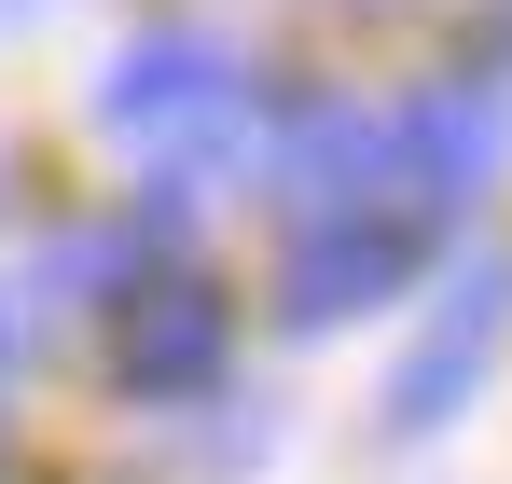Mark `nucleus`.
Returning <instances> with one entry per match:
<instances>
[{
	"instance_id": "obj_1",
	"label": "nucleus",
	"mask_w": 512,
	"mask_h": 484,
	"mask_svg": "<svg viewBox=\"0 0 512 484\" xmlns=\"http://www.w3.org/2000/svg\"><path fill=\"white\" fill-rule=\"evenodd\" d=\"M97 139L180 166V180H222V166L263 139V83L236 70V42H208V28H139V42L111 56V83H97Z\"/></svg>"
},
{
	"instance_id": "obj_2",
	"label": "nucleus",
	"mask_w": 512,
	"mask_h": 484,
	"mask_svg": "<svg viewBox=\"0 0 512 484\" xmlns=\"http://www.w3.org/2000/svg\"><path fill=\"white\" fill-rule=\"evenodd\" d=\"M263 180L291 222H402V166H388V111L360 97H291L263 125Z\"/></svg>"
},
{
	"instance_id": "obj_3",
	"label": "nucleus",
	"mask_w": 512,
	"mask_h": 484,
	"mask_svg": "<svg viewBox=\"0 0 512 484\" xmlns=\"http://www.w3.org/2000/svg\"><path fill=\"white\" fill-rule=\"evenodd\" d=\"M499 332H512V263H471V277H457V305L429 319V346L388 374V429H402V443H429V429L457 415V388L485 374V346H499Z\"/></svg>"
},
{
	"instance_id": "obj_4",
	"label": "nucleus",
	"mask_w": 512,
	"mask_h": 484,
	"mask_svg": "<svg viewBox=\"0 0 512 484\" xmlns=\"http://www.w3.org/2000/svg\"><path fill=\"white\" fill-rule=\"evenodd\" d=\"M222 346H236V319H222V291H208V277H125V388H139V402L208 388V374H222Z\"/></svg>"
},
{
	"instance_id": "obj_5",
	"label": "nucleus",
	"mask_w": 512,
	"mask_h": 484,
	"mask_svg": "<svg viewBox=\"0 0 512 484\" xmlns=\"http://www.w3.org/2000/svg\"><path fill=\"white\" fill-rule=\"evenodd\" d=\"M402 263H416V222H305V249H291V319L374 305Z\"/></svg>"
},
{
	"instance_id": "obj_6",
	"label": "nucleus",
	"mask_w": 512,
	"mask_h": 484,
	"mask_svg": "<svg viewBox=\"0 0 512 484\" xmlns=\"http://www.w3.org/2000/svg\"><path fill=\"white\" fill-rule=\"evenodd\" d=\"M28 346H42V305H28V291H0V360H28Z\"/></svg>"
}]
</instances>
